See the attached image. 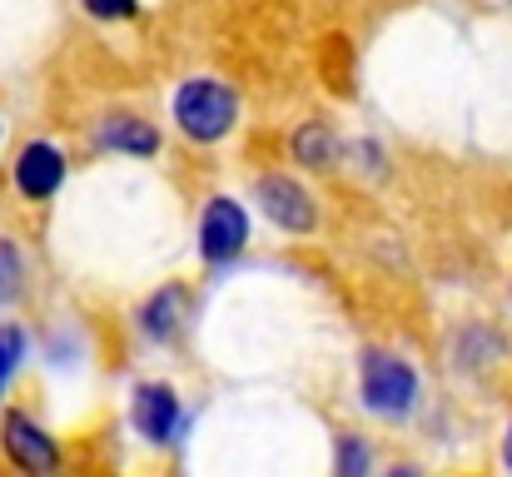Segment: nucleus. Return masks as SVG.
<instances>
[{
    "mask_svg": "<svg viewBox=\"0 0 512 477\" xmlns=\"http://www.w3.org/2000/svg\"><path fill=\"white\" fill-rule=\"evenodd\" d=\"M234 115H239V100L219 80H189L174 90V120L189 140H204V145L224 140L234 130Z\"/></svg>",
    "mask_w": 512,
    "mask_h": 477,
    "instance_id": "nucleus-1",
    "label": "nucleus"
},
{
    "mask_svg": "<svg viewBox=\"0 0 512 477\" xmlns=\"http://www.w3.org/2000/svg\"><path fill=\"white\" fill-rule=\"evenodd\" d=\"M363 403L378 413V418H403L413 403H418V378L403 358H388V353H368L363 358Z\"/></svg>",
    "mask_w": 512,
    "mask_h": 477,
    "instance_id": "nucleus-2",
    "label": "nucleus"
},
{
    "mask_svg": "<svg viewBox=\"0 0 512 477\" xmlns=\"http://www.w3.org/2000/svg\"><path fill=\"white\" fill-rule=\"evenodd\" d=\"M0 448H5V458H10L25 477H50L60 468L55 443H50L25 413H10V418L0 423Z\"/></svg>",
    "mask_w": 512,
    "mask_h": 477,
    "instance_id": "nucleus-3",
    "label": "nucleus"
},
{
    "mask_svg": "<svg viewBox=\"0 0 512 477\" xmlns=\"http://www.w3.org/2000/svg\"><path fill=\"white\" fill-rule=\"evenodd\" d=\"M259 204H264V214L279 224V229H289V234H309L314 229V199L304 194V184H294L289 174H264L259 179Z\"/></svg>",
    "mask_w": 512,
    "mask_h": 477,
    "instance_id": "nucleus-4",
    "label": "nucleus"
},
{
    "mask_svg": "<svg viewBox=\"0 0 512 477\" xmlns=\"http://www.w3.org/2000/svg\"><path fill=\"white\" fill-rule=\"evenodd\" d=\"M244 239H249L244 209L234 199H214L204 209V219H199V249H204V259L209 264H224V259H234L244 249Z\"/></svg>",
    "mask_w": 512,
    "mask_h": 477,
    "instance_id": "nucleus-5",
    "label": "nucleus"
},
{
    "mask_svg": "<svg viewBox=\"0 0 512 477\" xmlns=\"http://www.w3.org/2000/svg\"><path fill=\"white\" fill-rule=\"evenodd\" d=\"M60 184H65V159H60L55 145L35 140V145L20 150V159H15V189L25 199H50Z\"/></svg>",
    "mask_w": 512,
    "mask_h": 477,
    "instance_id": "nucleus-6",
    "label": "nucleus"
},
{
    "mask_svg": "<svg viewBox=\"0 0 512 477\" xmlns=\"http://www.w3.org/2000/svg\"><path fill=\"white\" fill-rule=\"evenodd\" d=\"M135 428L150 438V443H170L174 428H179V398L165 383H145L135 393Z\"/></svg>",
    "mask_w": 512,
    "mask_h": 477,
    "instance_id": "nucleus-7",
    "label": "nucleus"
},
{
    "mask_svg": "<svg viewBox=\"0 0 512 477\" xmlns=\"http://www.w3.org/2000/svg\"><path fill=\"white\" fill-rule=\"evenodd\" d=\"M100 145L105 150H120V155H155L160 150V135L150 120H135V115H110L100 125Z\"/></svg>",
    "mask_w": 512,
    "mask_h": 477,
    "instance_id": "nucleus-8",
    "label": "nucleus"
},
{
    "mask_svg": "<svg viewBox=\"0 0 512 477\" xmlns=\"http://www.w3.org/2000/svg\"><path fill=\"white\" fill-rule=\"evenodd\" d=\"M184 309H189V294H184L179 284H170V289H160V294L145 304L140 328H145L155 343H165V338H174V333H179V318H184Z\"/></svg>",
    "mask_w": 512,
    "mask_h": 477,
    "instance_id": "nucleus-9",
    "label": "nucleus"
},
{
    "mask_svg": "<svg viewBox=\"0 0 512 477\" xmlns=\"http://www.w3.org/2000/svg\"><path fill=\"white\" fill-rule=\"evenodd\" d=\"M294 155L304 164H314V169H329V164H339V140H334L329 125H304L294 135Z\"/></svg>",
    "mask_w": 512,
    "mask_h": 477,
    "instance_id": "nucleus-10",
    "label": "nucleus"
},
{
    "mask_svg": "<svg viewBox=\"0 0 512 477\" xmlns=\"http://www.w3.org/2000/svg\"><path fill=\"white\" fill-rule=\"evenodd\" d=\"M20 353H25V333L20 328H0V393H5V383H10V373L20 368Z\"/></svg>",
    "mask_w": 512,
    "mask_h": 477,
    "instance_id": "nucleus-11",
    "label": "nucleus"
},
{
    "mask_svg": "<svg viewBox=\"0 0 512 477\" xmlns=\"http://www.w3.org/2000/svg\"><path fill=\"white\" fill-rule=\"evenodd\" d=\"M334 477H368V448L358 438H343L339 443V473Z\"/></svg>",
    "mask_w": 512,
    "mask_h": 477,
    "instance_id": "nucleus-12",
    "label": "nucleus"
},
{
    "mask_svg": "<svg viewBox=\"0 0 512 477\" xmlns=\"http://www.w3.org/2000/svg\"><path fill=\"white\" fill-rule=\"evenodd\" d=\"M85 10L100 15V20H130L140 10V0H85Z\"/></svg>",
    "mask_w": 512,
    "mask_h": 477,
    "instance_id": "nucleus-13",
    "label": "nucleus"
},
{
    "mask_svg": "<svg viewBox=\"0 0 512 477\" xmlns=\"http://www.w3.org/2000/svg\"><path fill=\"white\" fill-rule=\"evenodd\" d=\"M503 463L512 468V428H508V438H503Z\"/></svg>",
    "mask_w": 512,
    "mask_h": 477,
    "instance_id": "nucleus-14",
    "label": "nucleus"
},
{
    "mask_svg": "<svg viewBox=\"0 0 512 477\" xmlns=\"http://www.w3.org/2000/svg\"><path fill=\"white\" fill-rule=\"evenodd\" d=\"M388 477H418V468H393Z\"/></svg>",
    "mask_w": 512,
    "mask_h": 477,
    "instance_id": "nucleus-15",
    "label": "nucleus"
}]
</instances>
